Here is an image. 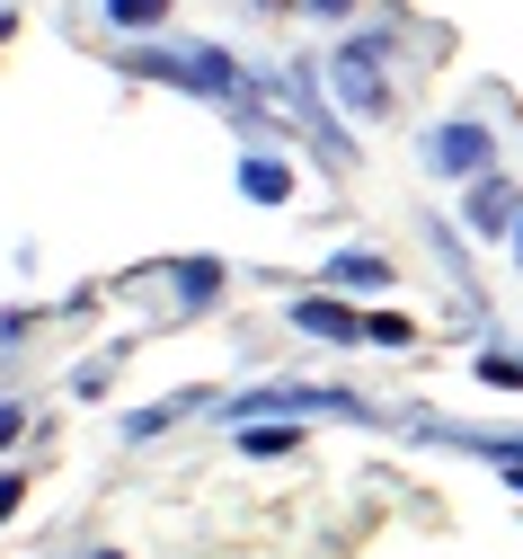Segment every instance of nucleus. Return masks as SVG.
Returning a JSON list of instances; mask_svg holds the SVG:
<instances>
[{
    "label": "nucleus",
    "instance_id": "obj_1",
    "mask_svg": "<svg viewBox=\"0 0 523 559\" xmlns=\"http://www.w3.org/2000/svg\"><path fill=\"white\" fill-rule=\"evenodd\" d=\"M116 72L133 81H161V90H187V98H213V107H249V81L222 45H116Z\"/></svg>",
    "mask_w": 523,
    "mask_h": 559
},
{
    "label": "nucleus",
    "instance_id": "obj_2",
    "mask_svg": "<svg viewBox=\"0 0 523 559\" xmlns=\"http://www.w3.org/2000/svg\"><path fill=\"white\" fill-rule=\"evenodd\" d=\"M382 53H391V36L372 27V36L337 45V53H329V72H320V81H329V98H337L346 116H364V124H391V116H400V90L382 81Z\"/></svg>",
    "mask_w": 523,
    "mask_h": 559
},
{
    "label": "nucleus",
    "instance_id": "obj_3",
    "mask_svg": "<svg viewBox=\"0 0 523 559\" xmlns=\"http://www.w3.org/2000/svg\"><path fill=\"white\" fill-rule=\"evenodd\" d=\"M417 160H426L435 178L471 187V178H488V169H497V133H488L479 116H453V124H435L426 143H417Z\"/></svg>",
    "mask_w": 523,
    "mask_h": 559
},
{
    "label": "nucleus",
    "instance_id": "obj_4",
    "mask_svg": "<svg viewBox=\"0 0 523 559\" xmlns=\"http://www.w3.org/2000/svg\"><path fill=\"white\" fill-rule=\"evenodd\" d=\"M514 214H523V187H514L506 169H488V178L462 187V223H471L479 240H514Z\"/></svg>",
    "mask_w": 523,
    "mask_h": 559
},
{
    "label": "nucleus",
    "instance_id": "obj_5",
    "mask_svg": "<svg viewBox=\"0 0 523 559\" xmlns=\"http://www.w3.org/2000/svg\"><path fill=\"white\" fill-rule=\"evenodd\" d=\"M293 329H302V337H329V346H364V320H355L337 294H302V302H293Z\"/></svg>",
    "mask_w": 523,
    "mask_h": 559
},
{
    "label": "nucleus",
    "instance_id": "obj_6",
    "mask_svg": "<svg viewBox=\"0 0 523 559\" xmlns=\"http://www.w3.org/2000/svg\"><path fill=\"white\" fill-rule=\"evenodd\" d=\"M240 195H249V204H293V160H284L275 143L240 152Z\"/></svg>",
    "mask_w": 523,
    "mask_h": 559
},
{
    "label": "nucleus",
    "instance_id": "obj_7",
    "mask_svg": "<svg viewBox=\"0 0 523 559\" xmlns=\"http://www.w3.org/2000/svg\"><path fill=\"white\" fill-rule=\"evenodd\" d=\"M320 285H329V294H382V285H391V258H382V249H337V258L320 266Z\"/></svg>",
    "mask_w": 523,
    "mask_h": 559
},
{
    "label": "nucleus",
    "instance_id": "obj_8",
    "mask_svg": "<svg viewBox=\"0 0 523 559\" xmlns=\"http://www.w3.org/2000/svg\"><path fill=\"white\" fill-rule=\"evenodd\" d=\"M98 19L116 27V36H169V19H178V0H98Z\"/></svg>",
    "mask_w": 523,
    "mask_h": 559
},
{
    "label": "nucleus",
    "instance_id": "obj_9",
    "mask_svg": "<svg viewBox=\"0 0 523 559\" xmlns=\"http://www.w3.org/2000/svg\"><path fill=\"white\" fill-rule=\"evenodd\" d=\"M187 408H204V400H195V391H178V400H161V408H142V417H124V436H133V444H152V436L169 427V417H187Z\"/></svg>",
    "mask_w": 523,
    "mask_h": 559
},
{
    "label": "nucleus",
    "instance_id": "obj_10",
    "mask_svg": "<svg viewBox=\"0 0 523 559\" xmlns=\"http://www.w3.org/2000/svg\"><path fill=\"white\" fill-rule=\"evenodd\" d=\"M364 346H417V320L408 311H364Z\"/></svg>",
    "mask_w": 523,
    "mask_h": 559
},
{
    "label": "nucleus",
    "instance_id": "obj_11",
    "mask_svg": "<svg viewBox=\"0 0 523 559\" xmlns=\"http://www.w3.org/2000/svg\"><path fill=\"white\" fill-rule=\"evenodd\" d=\"M293 444H302V427H275V417L266 427H240V453H293Z\"/></svg>",
    "mask_w": 523,
    "mask_h": 559
},
{
    "label": "nucleus",
    "instance_id": "obj_12",
    "mask_svg": "<svg viewBox=\"0 0 523 559\" xmlns=\"http://www.w3.org/2000/svg\"><path fill=\"white\" fill-rule=\"evenodd\" d=\"M471 373L497 382V391H523V356H506V346H497V356H471Z\"/></svg>",
    "mask_w": 523,
    "mask_h": 559
},
{
    "label": "nucleus",
    "instance_id": "obj_13",
    "mask_svg": "<svg viewBox=\"0 0 523 559\" xmlns=\"http://www.w3.org/2000/svg\"><path fill=\"white\" fill-rule=\"evenodd\" d=\"M213 275H222L213 258H195V266L178 275V294H187V311H204V302H213Z\"/></svg>",
    "mask_w": 523,
    "mask_h": 559
},
{
    "label": "nucleus",
    "instance_id": "obj_14",
    "mask_svg": "<svg viewBox=\"0 0 523 559\" xmlns=\"http://www.w3.org/2000/svg\"><path fill=\"white\" fill-rule=\"evenodd\" d=\"M19 507H27V479H19V471H0V524H10Z\"/></svg>",
    "mask_w": 523,
    "mask_h": 559
},
{
    "label": "nucleus",
    "instance_id": "obj_15",
    "mask_svg": "<svg viewBox=\"0 0 523 559\" xmlns=\"http://www.w3.org/2000/svg\"><path fill=\"white\" fill-rule=\"evenodd\" d=\"M293 10H311V19H346L355 0H293Z\"/></svg>",
    "mask_w": 523,
    "mask_h": 559
},
{
    "label": "nucleus",
    "instance_id": "obj_16",
    "mask_svg": "<svg viewBox=\"0 0 523 559\" xmlns=\"http://www.w3.org/2000/svg\"><path fill=\"white\" fill-rule=\"evenodd\" d=\"M19 427H27V417H19L10 400H0V444H19Z\"/></svg>",
    "mask_w": 523,
    "mask_h": 559
},
{
    "label": "nucleus",
    "instance_id": "obj_17",
    "mask_svg": "<svg viewBox=\"0 0 523 559\" xmlns=\"http://www.w3.org/2000/svg\"><path fill=\"white\" fill-rule=\"evenodd\" d=\"M506 249H514V275H523V214H514V240H506Z\"/></svg>",
    "mask_w": 523,
    "mask_h": 559
},
{
    "label": "nucleus",
    "instance_id": "obj_18",
    "mask_svg": "<svg viewBox=\"0 0 523 559\" xmlns=\"http://www.w3.org/2000/svg\"><path fill=\"white\" fill-rule=\"evenodd\" d=\"M10 36H19V19H10V10H0V45H10Z\"/></svg>",
    "mask_w": 523,
    "mask_h": 559
},
{
    "label": "nucleus",
    "instance_id": "obj_19",
    "mask_svg": "<svg viewBox=\"0 0 523 559\" xmlns=\"http://www.w3.org/2000/svg\"><path fill=\"white\" fill-rule=\"evenodd\" d=\"M90 559H124V550H90Z\"/></svg>",
    "mask_w": 523,
    "mask_h": 559
}]
</instances>
